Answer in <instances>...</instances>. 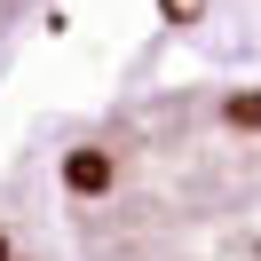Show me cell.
Returning <instances> with one entry per match:
<instances>
[{"label":"cell","mask_w":261,"mask_h":261,"mask_svg":"<svg viewBox=\"0 0 261 261\" xmlns=\"http://www.w3.org/2000/svg\"><path fill=\"white\" fill-rule=\"evenodd\" d=\"M71 261H261V87H174L64 159Z\"/></svg>","instance_id":"obj_1"},{"label":"cell","mask_w":261,"mask_h":261,"mask_svg":"<svg viewBox=\"0 0 261 261\" xmlns=\"http://www.w3.org/2000/svg\"><path fill=\"white\" fill-rule=\"evenodd\" d=\"M0 261H16V253H8V245H0Z\"/></svg>","instance_id":"obj_2"}]
</instances>
